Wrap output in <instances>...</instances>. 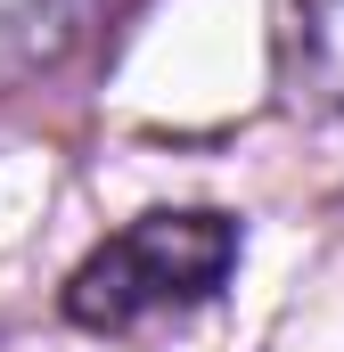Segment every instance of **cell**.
<instances>
[{"mask_svg":"<svg viewBox=\"0 0 344 352\" xmlns=\"http://www.w3.org/2000/svg\"><path fill=\"white\" fill-rule=\"evenodd\" d=\"M230 270H238V221L230 213H205V205L140 213L107 246H90V263L66 278V320L123 336V328H148L164 311L205 303Z\"/></svg>","mask_w":344,"mask_h":352,"instance_id":"obj_1","label":"cell"},{"mask_svg":"<svg viewBox=\"0 0 344 352\" xmlns=\"http://www.w3.org/2000/svg\"><path fill=\"white\" fill-rule=\"evenodd\" d=\"M270 82L287 115H344V0H270Z\"/></svg>","mask_w":344,"mask_h":352,"instance_id":"obj_2","label":"cell"},{"mask_svg":"<svg viewBox=\"0 0 344 352\" xmlns=\"http://www.w3.org/2000/svg\"><path fill=\"white\" fill-rule=\"evenodd\" d=\"M98 0H0V66H25L41 50H58Z\"/></svg>","mask_w":344,"mask_h":352,"instance_id":"obj_3","label":"cell"}]
</instances>
